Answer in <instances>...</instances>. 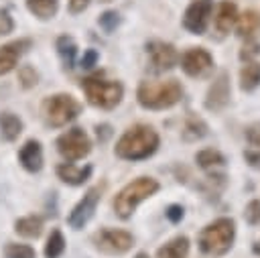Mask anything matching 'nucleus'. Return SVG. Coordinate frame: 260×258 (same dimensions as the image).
Masks as SVG:
<instances>
[{
    "instance_id": "obj_8",
    "label": "nucleus",
    "mask_w": 260,
    "mask_h": 258,
    "mask_svg": "<svg viewBox=\"0 0 260 258\" xmlns=\"http://www.w3.org/2000/svg\"><path fill=\"white\" fill-rule=\"evenodd\" d=\"M91 240L95 248L106 254H124L132 248V242H134L132 234H128L126 230H110V228L95 232Z\"/></svg>"
},
{
    "instance_id": "obj_18",
    "label": "nucleus",
    "mask_w": 260,
    "mask_h": 258,
    "mask_svg": "<svg viewBox=\"0 0 260 258\" xmlns=\"http://www.w3.org/2000/svg\"><path fill=\"white\" fill-rule=\"evenodd\" d=\"M57 175H59V179L61 181H65V183H69V185H81L83 181H87L89 179V175H91V167L87 165V167H75V165H59L57 167Z\"/></svg>"
},
{
    "instance_id": "obj_2",
    "label": "nucleus",
    "mask_w": 260,
    "mask_h": 258,
    "mask_svg": "<svg viewBox=\"0 0 260 258\" xmlns=\"http://www.w3.org/2000/svg\"><path fill=\"white\" fill-rule=\"evenodd\" d=\"M138 104L146 110H165L175 106L183 98V85L177 79L142 81L136 91Z\"/></svg>"
},
{
    "instance_id": "obj_24",
    "label": "nucleus",
    "mask_w": 260,
    "mask_h": 258,
    "mask_svg": "<svg viewBox=\"0 0 260 258\" xmlns=\"http://www.w3.org/2000/svg\"><path fill=\"white\" fill-rule=\"evenodd\" d=\"M16 232L24 238H39L43 232V219L39 215H28V217H20L16 223Z\"/></svg>"
},
{
    "instance_id": "obj_22",
    "label": "nucleus",
    "mask_w": 260,
    "mask_h": 258,
    "mask_svg": "<svg viewBox=\"0 0 260 258\" xmlns=\"http://www.w3.org/2000/svg\"><path fill=\"white\" fill-rule=\"evenodd\" d=\"M195 160H197V165H199L203 171L221 169L223 163H225L223 154H221L219 150H215V148H203V150H199V152L195 154Z\"/></svg>"
},
{
    "instance_id": "obj_7",
    "label": "nucleus",
    "mask_w": 260,
    "mask_h": 258,
    "mask_svg": "<svg viewBox=\"0 0 260 258\" xmlns=\"http://www.w3.org/2000/svg\"><path fill=\"white\" fill-rule=\"evenodd\" d=\"M57 148H59L63 158L79 160V158L89 154L91 142H89V136L81 128H71V130H67L65 134H61L57 138Z\"/></svg>"
},
{
    "instance_id": "obj_16",
    "label": "nucleus",
    "mask_w": 260,
    "mask_h": 258,
    "mask_svg": "<svg viewBox=\"0 0 260 258\" xmlns=\"http://www.w3.org/2000/svg\"><path fill=\"white\" fill-rule=\"evenodd\" d=\"M18 158H20V163H22V167L26 171H30V173L41 171V167H43V150H41V144L37 140H28L20 148Z\"/></svg>"
},
{
    "instance_id": "obj_4",
    "label": "nucleus",
    "mask_w": 260,
    "mask_h": 258,
    "mask_svg": "<svg viewBox=\"0 0 260 258\" xmlns=\"http://www.w3.org/2000/svg\"><path fill=\"white\" fill-rule=\"evenodd\" d=\"M158 191V181L152 177H138L132 183H128L116 197H114V211L126 219L134 213L136 205L144 199H148L150 195H154Z\"/></svg>"
},
{
    "instance_id": "obj_34",
    "label": "nucleus",
    "mask_w": 260,
    "mask_h": 258,
    "mask_svg": "<svg viewBox=\"0 0 260 258\" xmlns=\"http://www.w3.org/2000/svg\"><path fill=\"white\" fill-rule=\"evenodd\" d=\"M167 217H169V221H173V223H179L181 219H183V215H185V209L181 207V205H177V203H173V205H169L167 207Z\"/></svg>"
},
{
    "instance_id": "obj_38",
    "label": "nucleus",
    "mask_w": 260,
    "mask_h": 258,
    "mask_svg": "<svg viewBox=\"0 0 260 258\" xmlns=\"http://www.w3.org/2000/svg\"><path fill=\"white\" fill-rule=\"evenodd\" d=\"M252 250H254V254H258V256H260V240H258V244H254V248H252Z\"/></svg>"
},
{
    "instance_id": "obj_5",
    "label": "nucleus",
    "mask_w": 260,
    "mask_h": 258,
    "mask_svg": "<svg viewBox=\"0 0 260 258\" xmlns=\"http://www.w3.org/2000/svg\"><path fill=\"white\" fill-rule=\"evenodd\" d=\"M81 87L89 100L91 106L95 108H104V110H112L120 104L124 87L120 81H112V79H104L100 75H91L81 79Z\"/></svg>"
},
{
    "instance_id": "obj_6",
    "label": "nucleus",
    "mask_w": 260,
    "mask_h": 258,
    "mask_svg": "<svg viewBox=\"0 0 260 258\" xmlns=\"http://www.w3.org/2000/svg\"><path fill=\"white\" fill-rule=\"evenodd\" d=\"M43 112H45L47 122L51 126L59 128V126H65L67 122H71L81 112V104L69 93H57V95L45 100Z\"/></svg>"
},
{
    "instance_id": "obj_13",
    "label": "nucleus",
    "mask_w": 260,
    "mask_h": 258,
    "mask_svg": "<svg viewBox=\"0 0 260 258\" xmlns=\"http://www.w3.org/2000/svg\"><path fill=\"white\" fill-rule=\"evenodd\" d=\"M230 104V77L225 71L217 75V79L209 85L205 95V108L211 112H219Z\"/></svg>"
},
{
    "instance_id": "obj_37",
    "label": "nucleus",
    "mask_w": 260,
    "mask_h": 258,
    "mask_svg": "<svg viewBox=\"0 0 260 258\" xmlns=\"http://www.w3.org/2000/svg\"><path fill=\"white\" fill-rule=\"evenodd\" d=\"M87 4H89V0H69V10L73 14H77V12H83L87 8Z\"/></svg>"
},
{
    "instance_id": "obj_39",
    "label": "nucleus",
    "mask_w": 260,
    "mask_h": 258,
    "mask_svg": "<svg viewBox=\"0 0 260 258\" xmlns=\"http://www.w3.org/2000/svg\"><path fill=\"white\" fill-rule=\"evenodd\" d=\"M134 258H148V254H146V252H138Z\"/></svg>"
},
{
    "instance_id": "obj_28",
    "label": "nucleus",
    "mask_w": 260,
    "mask_h": 258,
    "mask_svg": "<svg viewBox=\"0 0 260 258\" xmlns=\"http://www.w3.org/2000/svg\"><path fill=\"white\" fill-rule=\"evenodd\" d=\"M4 254L6 258H35V250L24 244H8Z\"/></svg>"
},
{
    "instance_id": "obj_29",
    "label": "nucleus",
    "mask_w": 260,
    "mask_h": 258,
    "mask_svg": "<svg viewBox=\"0 0 260 258\" xmlns=\"http://www.w3.org/2000/svg\"><path fill=\"white\" fill-rule=\"evenodd\" d=\"M100 26L106 30V33H112V30H116V26L120 24V16H118V12L116 10H108V12H104L102 16H100Z\"/></svg>"
},
{
    "instance_id": "obj_26",
    "label": "nucleus",
    "mask_w": 260,
    "mask_h": 258,
    "mask_svg": "<svg viewBox=\"0 0 260 258\" xmlns=\"http://www.w3.org/2000/svg\"><path fill=\"white\" fill-rule=\"evenodd\" d=\"M0 132L6 140H14L22 132V122L14 114L4 112V114H0Z\"/></svg>"
},
{
    "instance_id": "obj_23",
    "label": "nucleus",
    "mask_w": 260,
    "mask_h": 258,
    "mask_svg": "<svg viewBox=\"0 0 260 258\" xmlns=\"http://www.w3.org/2000/svg\"><path fill=\"white\" fill-rule=\"evenodd\" d=\"M26 8H28L35 16L47 20V18H53V16L57 14L59 0H26Z\"/></svg>"
},
{
    "instance_id": "obj_35",
    "label": "nucleus",
    "mask_w": 260,
    "mask_h": 258,
    "mask_svg": "<svg viewBox=\"0 0 260 258\" xmlns=\"http://www.w3.org/2000/svg\"><path fill=\"white\" fill-rule=\"evenodd\" d=\"M244 158L250 167L254 169H260V148H250V150H244Z\"/></svg>"
},
{
    "instance_id": "obj_17",
    "label": "nucleus",
    "mask_w": 260,
    "mask_h": 258,
    "mask_svg": "<svg viewBox=\"0 0 260 258\" xmlns=\"http://www.w3.org/2000/svg\"><path fill=\"white\" fill-rule=\"evenodd\" d=\"M187 254H189L187 236H175L173 240H169L156 250V258H187Z\"/></svg>"
},
{
    "instance_id": "obj_10",
    "label": "nucleus",
    "mask_w": 260,
    "mask_h": 258,
    "mask_svg": "<svg viewBox=\"0 0 260 258\" xmlns=\"http://www.w3.org/2000/svg\"><path fill=\"white\" fill-rule=\"evenodd\" d=\"M102 191H104L102 185H95V187L87 189L85 195L79 199V203L71 209L67 221H69V225H71L73 230H81V228L89 221V217L93 215L95 205H98V201H100V197H102Z\"/></svg>"
},
{
    "instance_id": "obj_30",
    "label": "nucleus",
    "mask_w": 260,
    "mask_h": 258,
    "mask_svg": "<svg viewBox=\"0 0 260 258\" xmlns=\"http://www.w3.org/2000/svg\"><path fill=\"white\" fill-rule=\"evenodd\" d=\"M244 217H246V221L252 223V225L260 223V201H258V199H254V201H250V203L246 205Z\"/></svg>"
},
{
    "instance_id": "obj_3",
    "label": "nucleus",
    "mask_w": 260,
    "mask_h": 258,
    "mask_svg": "<svg viewBox=\"0 0 260 258\" xmlns=\"http://www.w3.org/2000/svg\"><path fill=\"white\" fill-rule=\"evenodd\" d=\"M236 236V221L232 217H217L199 232V250L207 256L225 254Z\"/></svg>"
},
{
    "instance_id": "obj_11",
    "label": "nucleus",
    "mask_w": 260,
    "mask_h": 258,
    "mask_svg": "<svg viewBox=\"0 0 260 258\" xmlns=\"http://www.w3.org/2000/svg\"><path fill=\"white\" fill-rule=\"evenodd\" d=\"M146 53L150 57V65L154 73L169 71L179 63V51L175 49V45L165 41H150L146 45Z\"/></svg>"
},
{
    "instance_id": "obj_1",
    "label": "nucleus",
    "mask_w": 260,
    "mask_h": 258,
    "mask_svg": "<svg viewBox=\"0 0 260 258\" xmlns=\"http://www.w3.org/2000/svg\"><path fill=\"white\" fill-rule=\"evenodd\" d=\"M158 148V134L152 126L136 124L128 128L116 142V154L124 160H142Z\"/></svg>"
},
{
    "instance_id": "obj_9",
    "label": "nucleus",
    "mask_w": 260,
    "mask_h": 258,
    "mask_svg": "<svg viewBox=\"0 0 260 258\" xmlns=\"http://www.w3.org/2000/svg\"><path fill=\"white\" fill-rule=\"evenodd\" d=\"M211 10H213V0H191L183 14V26L191 35H203L207 30Z\"/></svg>"
},
{
    "instance_id": "obj_21",
    "label": "nucleus",
    "mask_w": 260,
    "mask_h": 258,
    "mask_svg": "<svg viewBox=\"0 0 260 258\" xmlns=\"http://www.w3.org/2000/svg\"><path fill=\"white\" fill-rule=\"evenodd\" d=\"M205 134H207V124L199 116L189 114L185 120V126H183V140L195 142V140H201Z\"/></svg>"
},
{
    "instance_id": "obj_36",
    "label": "nucleus",
    "mask_w": 260,
    "mask_h": 258,
    "mask_svg": "<svg viewBox=\"0 0 260 258\" xmlns=\"http://www.w3.org/2000/svg\"><path fill=\"white\" fill-rule=\"evenodd\" d=\"M95 61H98V51H95V49H87V51L83 53V59H81V67L89 69V67H93V65H95Z\"/></svg>"
},
{
    "instance_id": "obj_14",
    "label": "nucleus",
    "mask_w": 260,
    "mask_h": 258,
    "mask_svg": "<svg viewBox=\"0 0 260 258\" xmlns=\"http://www.w3.org/2000/svg\"><path fill=\"white\" fill-rule=\"evenodd\" d=\"M30 47V41L28 39H20V41H12L8 45H2L0 47V75L8 73L14 69L18 57Z\"/></svg>"
},
{
    "instance_id": "obj_27",
    "label": "nucleus",
    "mask_w": 260,
    "mask_h": 258,
    "mask_svg": "<svg viewBox=\"0 0 260 258\" xmlns=\"http://www.w3.org/2000/svg\"><path fill=\"white\" fill-rule=\"evenodd\" d=\"M65 250V240H63V234L59 230H53L49 240H47V246H45V256L47 258H59Z\"/></svg>"
},
{
    "instance_id": "obj_12",
    "label": "nucleus",
    "mask_w": 260,
    "mask_h": 258,
    "mask_svg": "<svg viewBox=\"0 0 260 258\" xmlns=\"http://www.w3.org/2000/svg\"><path fill=\"white\" fill-rule=\"evenodd\" d=\"M213 67V57L203 47H191L181 57V69L189 77H203Z\"/></svg>"
},
{
    "instance_id": "obj_20",
    "label": "nucleus",
    "mask_w": 260,
    "mask_h": 258,
    "mask_svg": "<svg viewBox=\"0 0 260 258\" xmlns=\"http://www.w3.org/2000/svg\"><path fill=\"white\" fill-rule=\"evenodd\" d=\"M260 85V63L246 61L240 69V87L244 91H252Z\"/></svg>"
},
{
    "instance_id": "obj_32",
    "label": "nucleus",
    "mask_w": 260,
    "mask_h": 258,
    "mask_svg": "<svg viewBox=\"0 0 260 258\" xmlns=\"http://www.w3.org/2000/svg\"><path fill=\"white\" fill-rule=\"evenodd\" d=\"M246 140L250 142V146L260 148V122H254L246 128Z\"/></svg>"
},
{
    "instance_id": "obj_19",
    "label": "nucleus",
    "mask_w": 260,
    "mask_h": 258,
    "mask_svg": "<svg viewBox=\"0 0 260 258\" xmlns=\"http://www.w3.org/2000/svg\"><path fill=\"white\" fill-rule=\"evenodd\" d=\"M236 28H238V35H240L242 39L254 37L256 30L260 28V14H258L256 10H246L244 14H238Z\"/></svg>"
},
{
    "instance_id": "obj_15",
    "label": "nucleus",
    "mask_w": 260,
    "mask_h": 258,
    "mask_svg": "<svg viewBox=\"0 0 260 258\" xmlns=\"http://www.w3.org/2000/svg\"><path fill=\"white\" fill-rule=\"evenodd\" d=\"M238 20V6L232 0H221L217 4V12H215V28L225 35L232 30V26Z\"/></svg>"
},
{
    "instance_id": "obj_31",
    "label": "nucleus",
    "mask_w": 260,
    "mask_h": 258,
    "mask_svg": "<svg viewBox=\"0 0 260 258\" xmlns=\"http://www.w3.org/2000/svg\"><path fill=\"white\" fill-rule=\"evenodd\" d=\"M18 77H20V81H22V85H24V87H32V85L37 83V79H39L37 71H35L30 65H24V67H20V71H18Z\"/></svg>"
},
{
    "instance_id": "obj_33",
    "label": "nucleus",
    "mask_w": 260,
    "mask_h": 258,
    "mask_svg": "<svg viewBox=\"0 0 260 258\" xmlns=\"http://www.w3.org/2000/svg\"><path fill=\"white\" fill-rule=\"evenodd\" d=\"M260 53V45L258 43H246L240 51V57L246 59V61H254V57Z\"/></svg>"
},
{
    "instance_id": "obj_25",
    "label": "nucleus",
    "mask_w": 260,
    "mask_h": 258,
    "mask_svg": "<svg viewBox=\"0 0 260 258\" xmlns=\"http://www.w3.org/2000/svg\"><path fill=\"white\" fill-rule=\"evenodd\" d=\"M57 51H59V55H61L63 65H65L67 69H71L73 63H75V55H77V45H75V41H73L71 37H67V35L59 37V39H57Z\"/></svg>"
},
{
    "instance_id": "obj_40",
    "label": "nucleus",
    "mask_w": 260,
    "mask_h": 258,
    "mask_svg": "<svg viewBox=\"0 0 260 258\" xmlns=\"http://www.w3.org/2000/svg\"><path fill=\"white\" fill-rule=\"evenodd\" d=\"M102 2H110V0H102Z\"/></svg>"
}]
</instances>
